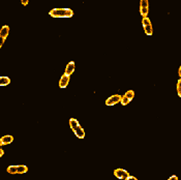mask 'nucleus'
<instances>
[{"label": "nucleus", "mask_w": 181, "mask_h": 180, "mask_svg": "<svg viewBox=\"0 0 181 180\" xmlns=\"http://www.w3.org/2000/svg\"><path fill=\"white\" fill-rule=\"evenodd\" d=\"M49 15L53 18H72L74 12L71 8H54L49 13Z\"/></svg>", "instance_id": "obj_1"}, {"label": "nucleus", "mask_w": 181, "mask_h": 180, "mask_svg": "<svg viewBox=\"0 0 181 180\" xmlns=\"http://www.w3.org/2000/svg\"><path fill=\"white\" fill-rule=\"evenodd\" d=\"M28 171L26 166H10L7 168V173L10 174H24Z\"/></svg>", "instance_id": "obj_2"}, {"label": "nucleus", "mask_w": 181, "mask_h": 180, "mask_svg": "<svg viewBox=\"0 0 181 180\" xmlns=\"http://www.w3.org/2000/svg\"><path fill=\"white\" fill-rule=\"evenodd\" d=\"M140 13L143 16V18H147V15H148L149 12V3H148V0H141L140 2Z\"/></svg>", "instance_id": "obj_3"}, {"label": "nucleus", "mask_w": 181, "mask_h": 180, "mask_svg": "<svg viewBox=\"0 0 181 180\" xmlns=\"http://www.w3.org/2000/svg\"><path fill=\"white\" fill-rule=\"evenodd\" d=\"M143 27H144V30H145V33L147 35H152V25H151V22L149 20V18H143Z\"/></svg>", "instance_id": "obj_4"}, {"label": "nucleus", "mask_w": 181, "mask_h": 180, "mask_svg": "<svg viewBox=\"0 0 181 180\" xmlns=\"http://www.w3.org/2000/svg\"><path fill=\"white\" fill-rule=\"evenodd\" d=\"M114 175L118 179H123V180H126L130 176V173L126 170H123V169H116V170L114 171Z\"/></svg>", "instance_id": "obj_5"}, {"label": "nucleus", "mask_w": 181, "mask_h": 180, "mask_svg": "<svg viewBox=\"0 0 181 180\" xmlns=\"http://www.w3.org/2000/svg\"><path fill=\"white\" fill-rule=\"evenodd\" d=\"M121 98H122V96L119 95V94L112 95L109 98H107V100H106V105L107 106H114V105H116V103H118L119 102H120Z\"/></svg>", "instance_id": "obj_6"}, {"label": "nucleus", "mask_w": 181, "mask_h": 180, "mask_svg": "<svg viewBox=\"0 0 181 180\" xmlns=\"http://www.w3.org/2000/svg\"><path fill=\"white\" fill-rule=\"evenodd\" d=\"M69 76L67 75H63L62 77H61L60 81H59V86L60 88H65V87L69 85Z\"/></svg>", "instance_id": "obj_7"}, {"label": "nucleus", "mask_w": 181, "mask_h": 180, "mask_svg": "<svg viewBox=\"0 0 181 180\" xmlns=\"http://www.w3.org/2000/svg\"><path fill=\"white\" fill-rule=\"evenodd\" d=\"M13 141V136H4L0 139V145H7V144H10Z\"/></svg>", "instance_id": "obj_8"}, {"label": "nucleus", "mask_w": 181, "mask_h": 180, "mask_svg": "<svg viewBox=\"0 0 181 180\" xmlns=\"http://www.w3.org/2000/svg\"><path fill=\"white\" fill-rule=\"evenodd\" d=\"M74 61H71L69 64L66 65L65 67V75L67 76H71L72 74H74Z\"/></svg>", "instance_id": "obj_9"}, {"label": "nucleus", "mask_w": 181, "mask_h": 180, "mask_svg": "<svg viewBox=\"0 0 181 180\" xmlns=\"http://www.w3.org/2000/svg\"><path fill=\"white\" fill-rule=\"evenodd\" d=\"M8 32H10V27H8L7 25H4L1 28V31H0V36H1V39L5 40V39L8 35Z\"/></svg>", "instance_id": "obj_10"}, {"label": "nucleus", "mask_w": 181, "mask_h": 180, "mask_svg": "<svg viewBox=\"0 0 181 180\" xmlns=\"http://www.w3.org/2000/svg\"><path fill=\"white\" fill-rule=\"evenodd\" d=\"M74 132L79 139H83L85 137V132H84V129H83V127L81 126V125H79V126L74 130Z\"/></svg>", "instance_id": "obj_11"}, {"label": "nucleus", "mask_w": 181, "mask_h": 180, "mask_svg": "<svg viewBox=\"0 0 181 180\" xmlns=\"http://www.w3.org/2000/svg\"><path fill=\"white\" fill-rule=\"evenodd\" d=\"M79 122H78V120H76V119H74V118H72L71 120H69V126H71V129H72V130H74L77 129V127L79 126Z\"/></svg>", "instance_id": "obj_12"}, {"label": "nucleus", "mask_w": 181, "mask_h": 180, "mask_svg": "<svg viewBox=\"0 0 181 180\" xmlns=\"http://www.w3.org/2000/svg\"><path fill=\"white\" fill-rule=\"evenodd\" d=\"M10 83V78H7V77L0 78V85H1V86H6V85H8Z\"/></svg>", "instance_id": "obj_13"}, {"label": "nucleus", "mask_w": 181, "mask_h": 180, "mask_svg": "<svg viewBox=\"0 0 181 180\" xmlns=\"http://www.w3.org/2000/svg\"><path fill=\"white\" fill-rule=\"evenodd\" d=\"M120 103H121V105H122V106H126V105H128V103H130V98H127L125 95H124V96H122V98H121Z\"/></svg>", "instance_id": "obj_14"}, {"label": "nucleus", "mask_w": 181, "mask_h": 180, "mask_svg": "<svg viewBox=\"0 0 181 180\" xmlns=\"http://www.w3.org/2000/svg\"><path fill=\"white\" fill-rule=\"evenodd\" d=\"M125 96H126L127 98H130V100H132L133 98V96H135V92H133V90H128V91H126Z\"/></svg>", "instance_id": "obj_15"}, {"label": "nucleus", "mask_w": 181, "mask_h": 180, "mask_svg": "<svg viewBox=\"0 0 181 180\" xmlns=\"http://www.w3.org/2000/svg\"><path fill=\"white\" fill-rule=\"evenodd\" d=\"M177 93L179 95V97H181V79L178 80V83H177Z\"/></svg>", "instance_id": "obj_16"}, {"label": "nucleus", "mask_w": 181, "mask_h": 180, "mask_svg": "<svg viewBox=\"0 0 181 180\" xmlns=\"http://www.w3.org/2000/svg\"><path fill=\"white\" fill-rule=\"evenodd\" d=\"M169 180H178V177H177V176H175V175H173V176L170 177Z\"/></svg>", "instance_id": "obj_17"}, {"label": "nucleus", "mask_w": 181, "mask_h": 180, "mask_svg": "<svg viewBox=\"0 0 181 180\" xmlns=\"http://www.w3.org/2000/svg\"><path fill=\"white\" fill-rule=\"evenodd\" d=\"M126 180H138V179L136 178V177H133V176H130V177H128V178L126 179Z\"/></svg>", "instance_id": "obj_18"}, {"label": "nucleus", "mask_w": 181, "mask_h": 180, "mask_svg": "<svg viewBox=\"0 0 181 180\" xmlns=\"http://www.w3.org/2000/svg\"><path fill=\"white\" fill-rule=\"evenodd\" d=\"M22 4H23V5H26V4H28V0H23V1H22Z\"/></svg>", "instance_id": "obj_19"}, {"label": "nucleus", "mask_w": 181, "mask_h": 180, "mask_svg": "<svg viewBox=\"0 0 181 180\" xmlns=\"http://www.w3.org/2000/svg\"><path fill=\"white\" fill-rule=\"evenodd\" d=\"M3 154H4V151L2 149H0V156H3Z\"/></svg>", "instance_id": "obj_20"}, {"label": "nucleus", "mask_w": 181, "mask_h": 180, "mask_svg": "<svg viewBox=\"0 0 181 180\" xmlns=\"http://www.w3.org/2000/svg\"><path fill=\"white\" fill-rule=\"evenodd\" d=\"M178 75H179V77L181 79V66H180V68H179V71H178Z\"/></svg>", "instance_id": "obj_21"}, {"label": "nucleus", "mask_w": 181, "mask_h": 180, "mask_svg": "<svg viewBox=\"0 0 181 180\" xmlns=\"http://www.w3.org/2000/svg\"><path fill=\"white\" fill-rule=\"evenodd\" d=\"M4 42V39H1V44H0V47H2V45H3Z\"/></svg>", "instance_id": "obj_22"}]
</instances>
